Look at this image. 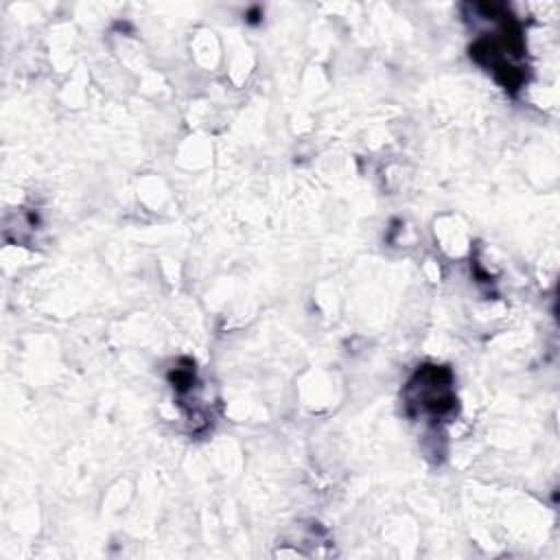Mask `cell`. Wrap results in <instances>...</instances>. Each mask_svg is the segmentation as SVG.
<instances>
[{"mask_svg": "<svg viewBox=\"0 0 560 560\" xmlns=\"http://www.w3.org/2000/svg\"><path fill=\"white\" fill-rule=\"evenodd\" d=\"M411 416H429L444 420L455 413L457 396L453 389V372L444 365H420L405 389Z\"/></svg>", "mask_w": 560, "mask_h": 560, "instance_id": "1", "label": "cell"}]
</instances>
